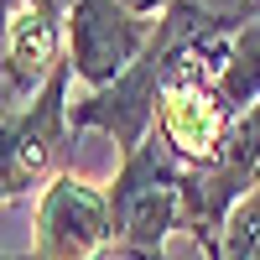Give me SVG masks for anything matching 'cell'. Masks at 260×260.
I'll list each match as a JSON object with an SVG mask.
<instances>
[{"instance_id": "cell-1", "label": "cell", "mask_w": 260, "mask_h": 260, "mask_svg": "<svg viewBox=\"0 0 260 260\" xmlns=\"http://www.w3.org/2000/svg\"><path fill=\"white\" fill-rule=\"evenodd\" d=\"M219 21V11L198 6V0H172V6L156 16V31H151L146 52L130 62V73H120L110 89H94L73 104V130H104L115 141L120 156H130L151 130H156V99H161V83L172 73V57L177 47Z\"/></svg>"}, {"instance_id": "cell-2", "label": "cell", "mask_w": 260, "mask_h": 260, "mask_svg": "<svg viewBox=\"0 0 260 260\" xmlns=\"http://www.w3.org/2000/svg\"><path fill=\"white\" fill-rule=\"evenodd\" d=\"M182 187L187 161L172 156V146L151 136L120 156L110 192V219H115V255L110 260H167V240L182 229Z\"/></svg>"}, {"instance_id": "cell-3", "label": "cell", "mask_w": 260, "mask_h": 260, "mask_svg": "<svg viewBox=\"0 0 260 260\" xmlns=\"http://www.w3.org/2000/svg\"><path fill=\"white\" fill-rule=\"evenodd\" d=\"M68 78H73V68L62 62L31 104H21L16 115L0 120V208L16 198H31L52 177L68 172V141L78 136L73 104H68Z\"/></svg>"}, {"instance_id": "cell-4", "label": "cell", "mask_w": 260, "mask_h": 260, "mask_svg": "<svg viewBox=\"0 0 260 260\" xmlns=\"http://www.w3.org/2000/svg\"><path fill=\"white\" fill-rule=\"evenodd\" d=\"M115 255V219L110 192L62 172L37 192L31 219V260H110Z\"/></svg>"}, {"instance_id": "cell-5", "label": "cell", "mask_w": 260, "mask_h": 260, "mask_svg": "<svg viewBox=\"0 0 260 260\" xmlns=\"http://www.w3.org/2000/svg\"><path fill=\"white\" fill-rule=\"evenodd\" d=\"M62 62H68V11L52 0H16L0 42V120L31 104Z\"/></svg>"}, {"instance_id": "cell-6", "label": "cell", "mask_w": 260, "mask_h": 260, "mask_svg": "<svg viewBox=\"0 0 260 260\" xmlns=\"http://www.w3.org/2000/svg\"><path fill=\"white\" fill-rule=\"evenodd\" d=\"M156 21L136 16L120 0H73L68 6V68L78 83L110 89L120 73H130V62L146 52Z\"/></svg>"}, {"instance_id": "cell-7", "label": "cell", "mask_w": 260, "mask_h": 260, "mask_svg": "<svg viewBox=\"0 0 260 260\" xmlns=\"http://www.w3.org/2000/svg\"><path fill=\"white\" fill-rule=\"evenodd\" d=\"M213 260H260V187L250 192V198H240L234 213L224 219L219 255Z\"/></svg>"}, {"instance_id": "cell-8", "label": "cell", "mask_w": 260, "mask_h": 260, "mask_svg": "<svg viewBox=\"0 0 260 260\" xmlns=\"http://www.w3.org/2000/svg\"><path fill=\"white\" fill-rule=\"evenodd\" d=\"M120 6H130L136 16H161V11L172 6V0H120Z\"/></svg>"}, {"instance_id": "cell-9", "label": "cell", "mask_w": 260, "mask_h": 260, "mask_svg": "<svg viewBox=\"0 0 260 260\" xmlns=\"http://www.w3.org/2000/svg\"><path fill=\"white\" fill-rule=\"evenodd\" d=\"M11 6L16 0H0V42H6V26H11Z\"/></svg>"}, {"instance_id": "cell-10", "label": "cell", "mask_w": 260, "mask_h": 260, "mask_svg": "<svg viewBox=\"0 0 260 260\" xmlns=\"http://www.w3.org/2000/svg\"><path fill=\"white\" fill-rule=\"evenodd\" d=\"M0 260H31V255H0Z\"/></svg>"}, {"instance_id": "cell-11", "label": "cell", "mask_w": 260, "mask_h": 260, "mask_svg": "<svg viewBox=\"0 0 260 260\" xmlns=\"http://www.w3.org/2000/svg\"><path fill=\"white\" fill-rule=\"evenodd\" d=\"M52 6H62V11H68V6H73V0H52Z\"/></svg>"}, {"instance_id": "cell-12", "label": "cell", "mask_w": 260, "mask_h": 260, "mask_svg": "<svg viewBox=\"0 0 260 260\" xmlns=\"http://www.w3.org/2000/svg\"><path fill=\"white\" fill-rule=\"evenodd\" d=\"M255 187H260V172H255Z\"/></svg>"}, {"instance_id": "cell-13", "label": "cell", "mask_w": 260, "mask_h": 260, "mask_svg": "<svg viewBox=\"0 0 260 260\" xmlns=\"http://www.w3.org/2000/svg\"><path fill=\"white\" fill-rule=\"evenodd\" d=\"M255 6H260V0H255Z\"/></svg>"}]
</instances>
